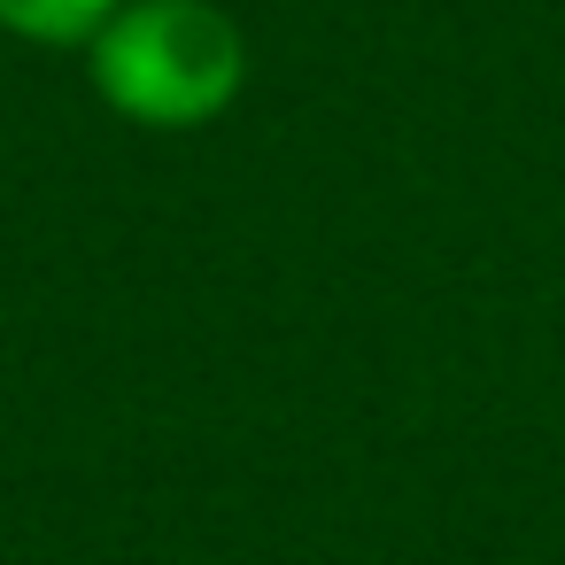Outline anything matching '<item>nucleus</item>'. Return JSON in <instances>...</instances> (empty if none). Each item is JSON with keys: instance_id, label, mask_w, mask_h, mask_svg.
<instances>
[{"instance_id": "1", "label": "nucleus", "mask_w": 565, "mask_h": 565, "mask_svg": "<svg viewBox=\"0 0 565 565\" xmlns=\"http://www.w3.org/2000/svg\"><path fill=\"white\" fill-rule=\"evenodd\" d=\"M94 86L132 125H210L248 71V47L225 9L210 0H125V9L86 40Z\"/></svg>"}, {"instance_id": "2", "label": "nucleus", "mask_w": 565, "mask_h": 565, "mask_svg": "<svg viewBox=\"0 0 565 565\" xmlns=\"http://www.w3.org/2000/svg\"><path fill=\"white\" fill-rule=\"evenodd\" d=\"M125 0H0V24L17 40H47V47H71V40H94Z\"/></svg>"}]
</instances>
